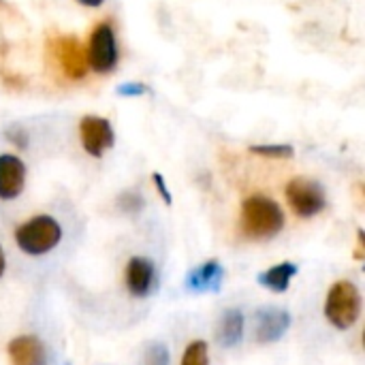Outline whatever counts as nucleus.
I'll return each instance as SVG.
<instances>
[{
	"instance_id": "nucleus-12",
	"label": "nucleus",
	"mask_w": 365,
	"mask_h": 365,
	"mask_svg": "<svg viewBox=\"0 0 365 365\" xmlns=\"http://www.w3.org/2000/svg\"><path fill=\"white\" fill-rule=\"evenodd\" d=\"M222 280V267L218 261H207L199 269L190 272L186 278V287L195 293H205V291H216Z\"/></svg>"
},
{
	"instance_id": "nucleus-8",
	"label": "nucleus",
	"mask_w": 365,
	"mask_h": 365,
	"mask_svg": "<svg viewBox=\"0 0 365 365\" xmlns=\"http://www.w3.org/2000/svg\"><path fill=\"white\" fill-rule=\"evenodd\" d=\"M26 184V165L15 154H0V199L19 197Z\"/></svg>"
},
{
	"instance_id": "nucleus-22",
	"label": "nucleus",
	"mask_w": 365,
	"mask_h": 365,
	"mask_svg": "<svg viewBox=\"0 0 365 365\" xmlns=\"http://www.w3.org/2000/svg\"><path fill=\"white\" fill-rule=\"evenodd\" d=\"M357 259H364V233L359 231V248H357Z\"/></svg>"
},
{
	"instance_id": "nucleus-4",
	"label": "nucleus",
	"mask_w": 365,
	"mask_h": 365,
	"mask_svg": "<svg viewBox=\"0 0 365 365\" xmlns=\"http://www.w3.org/2000/svg\"><path fill=\"white\" fill-rule=\"evenodd\" d=\"M86 64L94 73H109L118 64L115 32L107 21L94 26L90 41H88V49H86Z\"/></svg>"
},
{
	"instance_id": "nucleus-24",
	"label": "nucleus",
	"mask_w": 365,
	"mask_h": 365,
	"mask_svg": "<svg viewBox=\"0 0 365 365\" xmlns=\"http://www.w3.org/2000/svg\"><path fill=\"white\" fill-rule=\"evenodd\" d=\"M4 274V255H2V248H0V276Z\"/></svg>"
},
{
	"instance_id": "nucleus-5",
	"label": "nucleus",
	"mask_w": 365,
	"mask_h": 365,
	"mask_svg": "<svg viewBox=\"0 0 365 365\" xmlns=\"http://www.w3.org/2000/svg\"><path fill=\"white\" fill-rule=\"evenodd\" d=\"M287 201L297 216L312 218L325 207V190L314 180L295 178L287 184Z\"/></svg>"
},
{
	"instance_id": "nucleus-20",
	"label": "nucleus",
	"mask_w": 365,
	"mask_h": 365,
	"mask_svg": "<svg viewBox=\"0 0 365 365\" xmlns=\"http://www.w3.org/2000/svg\"><path fill=\"white\" fill-rule=\"evenodd\" d=\"M152 182H154L156 190L160 192V197L165 199V203L171 205V192H169V188H167V184H165V178H163L160 173H154V175H152Z\"/></svg>"
},
{
	"instance_id": "nucleus-14",
	"label": "nucleus",
	"mask_w": 365,
	"mask_h": 365,
	"mask_svg": "<svg viewBox=\"0 0 365 365\" xmlns=\"http://www.w3.org/2000/svg\"><path fill=\"white\" fill-rule=\"evenodd\" d=\"M295 274H297V267H295L293 263H282V265H276V267H272L269 272L261 274L259 280H261V284H265L267 289H272V291H276V293H282V291L289 289V282H291V278H293Z\"/></svg>"
},
{
	"instance_id": "nucleus-17",
	"label": "nucleus",
	"mask_w": 365,
	"mask_h": 365,
	"mask_svg": "<svg viewBox=\"0 0 365 365\" xmlns=\"http://www.w3.org/2000/svg\"><path fill=\"white\" fill-rule=\"evenodd\" d=\"M143 365H169V353L163 344H152L150 351L145 353V364Z\"/></svg>"
},
{
	"instance_id": "nucleus-1",
	"label": "nucleus",
	"mask_w": 365,
	"mask_h": 365,
	"mask_svg": "<svg viewBox=\"0 0 365 365\" xmlns=\"http://www.w3.org/2000/svg\"><path fill=\"white\" fill-rule=\"evenodd\" d=\"M242 231L252 240H269L284 227V214L276 201L263 195H252L242 203Z\"/></svg>"
},
{
	"instance_id": "nucleus-6",
	"label": "nucleus",
	"mask_w": 365,
	"mask_h": 365,
	"mask_svg": "<svg viewBox=\"0 0 365 365\" xmlns=\"http://www.w3.org/2000/svg\"><path fill=\"white\" fill-rule=\"evenodd\" d=\"M79 137H81L83 150L90 156H94V158H101L103 152L113 145V128H111L109 120H105L101 115H86V118H81V122H79Z\"/></svg>"
},
{
	"instance_id": "nucleus-7",
	"label": "nucleus",
	"mask_w": 365,
	"mask_h": 365,
	"mask_svg": "<svg viewBox=\"0 0 365 365\" xmlns=\"http://www.w3.org/2000/svg\"><path fill=\"white\" fill-rule=\"evenodd\" d=\"M53 53L68 79H83L88 73L86 51L75 36H58L53 41Z\"/></svg>"
},
{
	"instance_id": "nucleus-9",
	"label": "nucleus",
	"mask_w": 365,
	"mask_h": 365,
	"mask_svg": "<svg viewBox=\"0 0 365 365\" xmlns=\"http://www.w3.org/2000/svg\"><path fill=\"white\" fill-rule=\"evenodd\" d=\"M291 319L289 312L278 310V308H265L257 312V325H255V334L257 340L267 344V342H276L278 338L284 336V331L289 329Z\"/></svg>"
},
{
	"instance_id": "nucleus-13",
	"label": "nucleus",
	"mask_w": 365,
	"mask_h": 365,
	"mask_svg": "<svg viewBox=\"0 0 365 365\" xmlns=\"http://www.w3.org/2000/svg\"><path fill=\"white\" fill-rule=\"evenodd\" d=\"M244 334V317L240 310H229L222 314L220 325H218V342L222 346H235L242 340Z\"/></svg>"
},
{
	"instance_id": "nucleus-23",
	"label": "nucleus",
	"mask_w": 365,
	"mask_h": 365,
	"mask_svg": "<svg viewBox=\"0 0 365 365\" xmlns=\"http://www.w3.org/2000/svg\"><path fill=\"white\" fill-rule=\"evenodd\" d=\"M81 4H86V6H101L105 0H79Z\"/></svg>"
},
{
	"instance_id": "nucleus-19",
	"label": "nucleus",
	"mask_w": 365,
	"mask_h": 365,
	"mask_svg": "<svg viewBox=\"0 0 365 365\" xmlns=\"http://www.w3.org/2000/svg\"><path fill=\"white\" fill-rule=\"evenodd\" d=\"M9 139L17 145V148H26L28 145V135H26V130H21L19 126H13V128H9Z\"/></svg>"
},
{
	"instance_id": "nucleus-3",
	"label": "nucleus",
	"mask_w": 365,
	"mask_h": 365,
	"mask_svg": "<svg viewBox=\"0 0 365 365\" xmlns=\"http://www.w3.org/2000/svg\"><path fill=\"white\" fill-rule=\"evenodd\" d=\"M361 310V297L353 282L340 280L331 287L325 304V317L338 329H349L355 325Z\"/></svg>"
},
{
	"instance_id": "nucleus-15",
	"label": "nucleus",
	"mask_w": 365,
	"mask_h": 365,
	"mask_svg": "<svg viewBox=\"0 0 365 365\" xmlns=\"http://www.w3.org/2000/svg\"><path fill=\"white\" fill-rule=\"evenodd\" d=\"M250 152H252V154H259V156H265V158H291L295 150H293L291 145L265 143V145H252Z\"/></svg>"
},
{
	"instance_id": "nucleus-21",
	"label": "nucleus",
	"mask_w": 365,
	"mask_h": 365,
	"mask_svg": "<svg viewBox=\"0 0 365 365\" xmlns=\"http://www.w3.org/2000/svg\"><path fill=\"white\" fill-rule=\"evenodd\" d=\"M122 203H124L122 207H124V210H128V212H137V210L143 205V201H141L137 195H133V192L124 195V197H122Z\"/></svg>"
},
{
	"instance_id": "nucleus-11",
	"label": "nucleus",
	"mask_w": 365,
	"mask_h": 365,
	"mask_svg": "<svg viewBox=\"0 0 365 365\" xmlns=\"http://www.w3.org/2000/svg\"><path fill=\"white\" fill-rule=\"evenodd\" d=\"M154 282V265L148 259L135 257L126 267V287L135 297H143L150 293Z\"/></svg>"
},
{
	"instance_id": "nucleus-2",
	"label": "nucleus",
	"mask_w": 365,
	"mask_h": 365,
	"mask_svg": "<svg viewBox=\"0 0 365 365\" xmlns=\"http://www.w3.org/2000/svg\"><path fill=\"white\" fill-rule=\"evenodd\" d=\"M62 240V227L51 216H34L15 231L17 246L28 255H45Z\"/></svg>"
},
{
	"instance_id": "nucleus-16",
	"label": "nucleus",
	"mask_w": 365,
	"mask_h": 365,
	"mask_svg": "<svg viewBox=\"0 0 365 365\" xmlns=\"http://www.w3.org/2000/svg\"><path fill=\"white\" fill-rule=\"evenodd\" d=\"M182 365H207V344L201 340L188 344Z\"/></svg>"
},
{
	"instance_id": "nucleus-18",
	"label": "nucleus",
	"mask_w": 365,
	"mask_h": 365,
	"mask_svg": "<svg viewBox=\"0 0 365 365\" xmlns=\"http://www.w3.org/2000/svg\"><path fill=\"white\" fill-rule=\"evenodd\" d=\"M145 92H148V86H145V83H137V81L118 86V94H120V96H141V94H145Z\"/></svg>"
},
{
	"instance_id": "nucleus-10",
	"label": "nucleus",
	"mask_w": 365,
	"mask_h": 365,
	"mask_svg": "<svg viewBox=\"0 0 365 365\" xmlns=\"http://www.w3.org/2000/svg\"><path fill=\"white\" fill-rule=\"evenodd\" d=\"M9 357L13 365H47V351L34 336L15 338L9 344Z\"/></svg>"
}]
</instances>
